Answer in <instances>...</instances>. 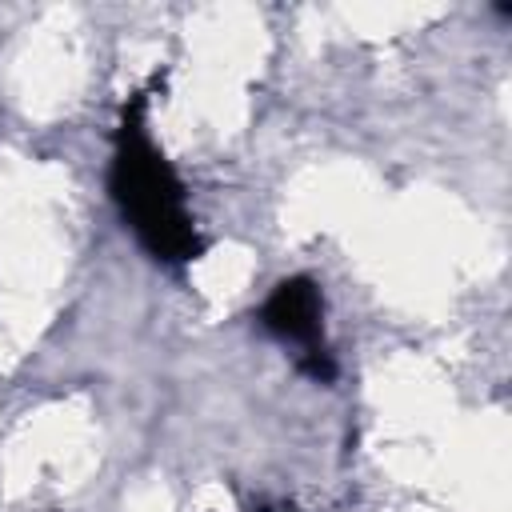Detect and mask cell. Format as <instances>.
Masks as SVG:
<instances>
[{
  "label": "cell",
  "instance_id": "obj_1",
  "mask_svg": "<svg viewBox=\"0 0 512 512\" xmlns=\"http://www.w3.org/2000/svg\"><path fill=\"white\" fill-rule=\"evenodd\" d=\"M112 192L120 200L124 220L132 232L164 260H188L196 252V232L184 212L180 184L144 128L132 120L120 132L116 164H112Z\"/></svg>",
  "mask_w": 512,
  "mask_h": 512
},
{
  "label": "cell",
  "instance_id": "obj_2",
  "mask_svg": "<svg viewBox=\"0 0 512 512\" xmlns=\"http://www.w3.org/2000/svg\"><path fill=\"white\" fill-rule=\"evenodd\" d=\"M264 328L288 344L300 348V356H308V372L312 376H332L328 352L320 348V292L308 280H284L268 304H264Z\"/></svg>",
  "mask_w": 512,
  "mask_h": 512
}]
</instances>
